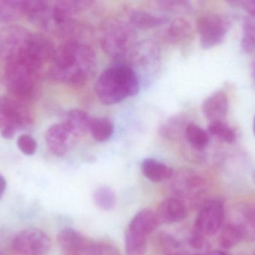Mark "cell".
Listing matches in <instances>:
<instances>
[{
  "label": "cell",
  "mask_w": 255,
  "mask_h": 255,
  "mask_svg": "<svg viewBox=\"0 0 255 255\" xmlns=\"http://www.w3.org/2000/svg\"><path fill=\"white\" fill-rule=\"evenodd\" d=\"M73 136L61 123L51 126L46 131L45 139L48 148L54 155L63 157L68 151Z\"/></svg>",
  "instance_id": "cell-13"
},
{
  "label": "cell",
  "mask_w": 255,
  "mask_h": 255,
  "mask_svg": "<svg viewBox=\"0 0 255 255\" xmlns=\"http://www.w3.org/2000/svg\"><path fill=\"white\" fill-rule=\"evenodd\" d=\"M229 100L226 93L216 91L204 101L202 112L207 119L211 122L223 121L227 115Z\"/></svg>",
  "instance_id": "cell-14"
},
{
  "label": "cell",
  "mask_w": 255,
  "mask_h": 255,
  "mask_svg": "<svg viewBox=\"0 0 255 255\" xmlns=\"http://www.w3.org/2000/svg\"><path fill=\"white\" fill-rule=\"evenodd\" d=\"M140 169L145 178L154 183L168 181L173 176L172 168L152 158L145 159L141 163Z\"/></svg>",
  "instance_id": "cell-15"
},
{
  "label": "cell",
  "mask_w": 255,
  "mask_h": 255,
  "mask_svg": "<svg viewBox=\"0 0 255 255\" xmlns=\"http://www.w3.org/2000/svg\"><path fill=\"white\" fill-rule=\"evenodd\" d=\"M165 255H180V253H170V254H166Z\"/></svg>",
  "instance_id": "cell-36"
},
{
  "label": "cell",
  "mask_w": 255,
  "mask_h": 255,
  "mask_svg": "<svg viewBox=\"0 0 255 255\" xmlns=\"http://www.w3.org/2000/svg\"><path fill=\"white\" fill-rule=\"evenodd\" d=\"M129 20L137 28H151L162 26L167 23L168 19L140 10H131L129 13Z\"/></svg>",
  "instance_id": "cell-19"
},
{
  "label": "cell",
  "mask_w": 255,
  "mask_h": 255,
  "mask_svg": "<svg viewBox=\"0 0 255 255\" xmlns=\"http://www.w3.org/2000/svg\"><path fill=\"white\" fill-rule=\"evenodd\" d=\"M191 33L190 23L182 18H177L168 25L165 31L164 37L170 43H178L187 40Z\"/></svg>",
  "instance_id": "cell-18"
},
{
  "label": "cell",
  "mask_w": 255,
  "mask_h": 255,
  "mask_svg": "<svg viewBox=\"0 0 255 255\" xmlns=\"http://www.w3.org/2000/svg\"><path fill=\"white\" fill-rule=\"evenodd\" d=\"M172 189L175 193L174 197L187 202L196 204L205 193V182L200 176L190 172H181L172 180Z\"/></svg>",
  "instance_id": "cell-9"
},
{
  "label": "cell",
  "mask_w": 255,
  "mask_h": 255,
  "mask_svg": "<svg viewBox=\"0 0 255 255\" xmlns=\"http://www.w3.org/2000/svg\"><path fill=\"white\" fill-rule=\"evenodd\" d=\"M157 4L162 8L171 11H185L190 7L188 2L183 1H157Z\"/></svg>",
  "instance_id": "cell-30"
},
{
  "label": "cell",
  "mask_w": 255,
  "mask_h": 255,
  "mask_svg": "<svg viewBox=\"0 0 255 255\" xmlns=\"http://www.w3.org/2000/svg\"><path fill=\"white\" fill-rule=\"evenodd\" d=\"M89 131L91 132L94 139L97 142H106L113 135L115 126L109 118H92Z\"/></svg>",
  "instance_id": "cell-20"
},
{
  "label": "cell",
  "mask_w": 255,
  "mask_h": 255,
  "mask_svg": "<svg viewBox=\"0 0 255 255\" xmlns=\"http://www.w3.org/2000/svg\"><path fill=\"white\" fill-rule=\"evenodd\" d=\"M244 238V234L241 229L233 223H229L222 229L220 245L225 250H231L238 246Z\"/></svg>",
  "instance_id": "cell-23"
},
{
  "label": "cell",
  "mask_w": 255,
  "mask_h": 255,
  "mask_svg": "<svg viewBox=\"0 0 255 255\" xmlns=\"http://www.w3.org/2000/svg\"><path fill=\"white\" fill-rule=\"evenodd\" d=\"M159 225L155 212L148 209L139 211L129 223L126 232V254L145 255L148 238Z\"/></svg>",
  "instance_id": "cell-4"
},
{
  "label": "cell",
  "mask_w": 255,
  "mask_h": 255,
  "mask_svg": "<svg viewBox=\"0 0 255 255\" xmlns=\"http://www.w3.org/2000/svg\"><path fill=\"white\" fill-rule=\"evenodd\" d=\"M161 243L167 250H176L179 247V243L169 235H163Z\"/></svg>",
  "instance_id": "cell-32"
},
{
  "label": "cell",
  "mask_w": 255,
  "mask_h": 255,
  "mask_svg": "<svg viewBox=\"0 0 255 255\" xmlns=\"http://www.w3.org/2000/svg\"><path fill=\"white\" fill-rule=\"evenodd\" d=\"M16 145L21 152L25 155L31 156L37 151V145L36 141L28 135H21L18 137Z\"/></svg>",
  "instance_id": "cell-29"
},
{
  "label": "cell",
  "mask_w": 255,
  "mask_h": 255,
  "mask_svg": "<svg viewBox=\"0 0 255 255\" xmlns=\"http://www.w3.org/2000/svg\"><path fill=\"white\" fill-rule=\"evenodd\" d=\"M232 4H236L242 7L255 18V0H248V1H232Z\"/></svg>",
  "instance_id": "cell-31"
},
{
  "label": "cell",
  "mask_w": 255,
  "mask_h": 255,
  "mask_svg": "<svg viewBox=\"0 0 255 255\" xmlns=\"http://www.w3.org/2000/svg\"><path fill=\"white\" fill-rule=\"evenodd\" d=\"M188 212V206L183 201L171 197L159 205L155 214L160 224H172L185 220Z\"/></svg>",
  "instance_id": "cell-12"
},
{
  "label": "cell",
  "mask_w": 255,
  "mask_h": 255,
  "mask_svg": "<svg viewBox=\"0 0 255 255\" xmlns=\"http://www.w3.org/2000/svg\"><path fill=\"white\" fill-rule=\"evenodd\" d=\"M67 255H120L118 249L107 243L89 241L83 248Z\"/></svg>",
  "instance_id": "cell-24"
},
{
  "label": "cell",
  "mask_w": 255,
  "mask_h": 255,
  "mask_svg": "<svg viewBox=\"0 0 255 255\" xmlns=\"http://www.w3.org/2000/svg\"><path fill=\"white\" fill-rule=\"evenodd\" d=\"M29 121V112L23 105L8 97H0V130L4 139L13 138Z\"/></svg>",
  "instance_id": "cell-6"
},
{
  "label": "cell",
  "mask_w": 255,
  "mask_h": 255,
  "mask_svg": "<svg viewBox=\"0 0 255 255\" xmlns=\"http://www.w3.org/2000/svg\"></svg>",
  "instance_id": "cell-40"
},
{
  "label": "cell",
  "mask_w": 255,
  "mask_h": 255,
  "mask_svg": "<svg viewBox=\"0 0 255 255\" xmlns=\"http://www.w3.org/2000/svg\"><path fill=\"white\" fill-rule=\"evenodd\" d=\"M224 221L225 208L223 202L210 200L202 204L190 237V246L196 250L202 249L205 238L216 235L223 227Z\"/></svg>",
  "instance_id": "cell-5"
},
{
  "label": "cell",
  "mask_w": 255,
  "mask_h": 255,
  "mask_svg": "<svg viewBox=\"0 0 255 255\" xmlns=\"http://www.w3.org/2000/svg\"><path fill=\"white\" fill-rule=\"evenodd\" d=\"M254 179H255V173L254 174Z\"/></svg>",
  "instance_id": "cell-38"
},
{
  "label": "cell",
  "mask_w": 255,
  "mask_h": 255,
  "mask_svg": "<svg viewBox=\"0 0 255 255\" xmlns=\"http://www.w3.org/2000/svg\"><path fill=\"white\" fill-rule=\"evenodd\" d=\"M50 73L55 80L80 86L89 80L97 67L92 48L78 41H68L55 49Z\"/></svg>",
  "instance_id": "cell-1"
},
{
  "label": "cell",
  "mask_w": 255,
  "mask_h": 255,
  "mask_svg": "<svg viewBox=\"0 0 255 255\" xmlns=\"http://www.w3.org/2000/svg\"><path fill=\"white\" fill-rule=\"evenodd\" d=\"M253 131H254V134L255 136V116L254 118V124H253Z\"/></svg>",
  "instance_id": "cell-35"
},
{
  "label": "cell",
  "mask_w": 255,
  "mask_h": 255,
  "mask_svg": "<svg viewBox=\"0 0 255 255\" xmlns=\"http://www.w3.org/2000/svg\"><path fill=\"white\" fill-rule=\"evenodd\" d=\"M6 186H7L6 180L4 179V177L0 174V200H1V198H2L4 192H5Z\"/></svg>",
  "instance_id": "cell-33"
},
{
  "label": "cell",
  "mask_w": 255,
  "mask_h": 255,
  "mask_svg": "<svg viewBox=\"0 0 255 255\" xmlns=\"http://www.w3.org/2000/svg\"><path fill=\"white\" fill-rule=\"evenodd\" d=\"M139 91L137 75L133 69L124 64L106 69L95 85L96 94L105 105L121 103L128 97H134Z\"/></svg>",
  "instance_id": "cell-2"
},
{
  "label": "cell",
  "mask_w": 255,
  "mask_h": 255,
  "mask_svg": "<svg viewBox=\"0 0 255 255\" xmlns=\"http://www.w3.org/2000/svg\"><path fill=\"white\" fill-rule=\"evenodd\" d=\"M184 135L188 143L194 149L201 151L209 143L208 133L194 123L187 124Z\"/></svg>",
  "instance_id": "cell-21"
},
{
  "label": "cell",
  "mask_w": 255,
  "mask_h": 255,
  "mask_svg": "<svg viewBox=\"0 0 255 255\" xmlns=\"http://www.w3.org/2000/svg\"><path fill=\"white\" fill-rule=\"evenodd\" d=\"M208 132L214 137L226 143L232 144L236 140L235 131L223 121L211 122L208 127Z\"/></svg>",
  "instance_id": "cell-26"
},
{
  "label": "cell",
  "mask_w": 255,
  "mask_h": 255,
  "mask_svg": "<svg viewBox=\"0 0 255 255\" xmlns=\"http://www.w3.org/2000/svg\"><path fill=\"white\" fill-rule=\"evenodd\" d=\"M181 118L175 117L166 121L160 127L159 133L163 137L169 139H176L181 136V131L186 129L183 128V123Z\"/></svg>",
  "instance_id": "cell-28"
},
{
  "label": "cell",
  "mask_w": 255,
  "mask_h": 255,
  "mask_svg": "<svg viewBox=\"0 0 255 255\" xmlns=\"http://www.w3.org/2000/svg\"><path fill=\"white\" fill-rule=\"evenodd\" d=\"M205 255H228V254L223 251H213Z\"/></svg>",
  "instance_id": "cell-34"
},
{
  "label": "cell",
  "mask_w": 255,
  "mask_h": 255,
  "mask_svg": "<svg viewBox=\"0 0 255 255\" xmlns=\"http://www.w3.org/2000/svg\"><path fill=\"white\" fill-rule=\"evenodd\" d=\"M231 26L230 19L223 15L208 13L199 17L197 30L202 49H209L220 44Z\"/></svg>",
  "instance_id": "cell-8"
},
{
  "label": "cell",
  "mask_w": 255,
  "mask_h": 255,
  "mask_svg": "<svg viewBox=\"0 0 255 255\" xmlns=\"http://www.w3.org/2000/svg\"><path fill=\"white\" fill-rule=\"evenodd\" d=\"M25 1L0 0V23L10 22L24 14Z\"/></svg>",
  "instance_id": "cell-22"
},
{
  "label": "cell",
  "mask_w": 255,
  "mask_h": 255,
  "mask_svg": "<svg viewBox=\"0 0 255 255\" xmlns=\"http://www.w3.org/2000/svg\"><path fill=\"white\" fill-rule=\"evenodd\" d=\"M13 247L14 250L24 255H46L50 250L51 241L43 231L29 228L16 235Z\"/></svg>",
  "instance_id": "cell-11"
},
{
  "label": "cell",
  "mask_w": 255,
  "mask_h": 255,
  "mask_svg": "<svg viewBox=\"0 0 255 255\" xmlns=\"http://www.w3.org/2000/svg\"><path fill=\"white\" fill-rule=\"evenodd\" d=\"M0 255H3L2 254H1V253H0Z\"/></svg>",
  "instance_id": "cell-39"
},
{
  "label": "cell",
  "mask_w": 255,
  "mask_h": 255,
  "mask_svg": "<svg viewBox=\"0 0 255 255\" xmlns=\"http://www.w3.org/2000/svg\"><path fill=\"white\" fill-rule=\"evenodd\" d=\"M241 48L247 53H251L255 50V21L253 18L248 17L244 20Z\"/></svg>",
  "instance_id": "cell-27"
},
{
  "label": "cell",
  "mask_w": 255,
  "mask_h": 255,
  "mask_svg": "<svg viewBox=\"0 0 255 255\" xmlns=\"http://www.w3.org/2000/svg\"><path fill=\"white\" fill-rule=\"evenodd\" d=\"M135 34L131 28L124 22H111L103 30L102 44L109 55L122 57L133 46Z\"/></svg>",
  "instance_id": "cell-7"
},
{
  "label": "cell",
  "mask_w": 255,
  "mask_h": 255,
  "mask_svg": "<svg viewBox=\"0 0 255 255\" xmlns=\"http://www.w3.org/2000/svg\"><path fill=\"white\" fill-rule=\"evenodd\" d=\"M43 63L28 47L6 61L4 79L7 88L19 98L32 95Z\"/></svg>",
  "instance_id": "cell-3"
},
{
  "label": "cell",
  "mask_w": 255,
  "mask_h": 255,
  "mask_svg": "<svg viewBox=\"0 0 255 255\" xmlns=\"http://www.w3.org/2000/svg\"><path fill=\"white\" fill-rule=\"evenodd\" d=\"M253 74H254L255 78V64H254V66H253Z\"/></svg>",
  "instance_id": "cell-37"
},
{
  "label": "cell",
  "mask_w": 255,
  "mask_h": 255,
  "mask_svg": "<svg viewBox=\"0 0 255 255\" xmlns=\"http://www.w3.org/2000/svg\"><path fill=\"white\" fill-rule=\"evenodd\" d=\"M32 33L23 27L9 25L0 29V58L5 61L28 47Z\"/></svg>",
  "instance_id": "cell-10"
},
{
  "label": "cell",
  "mask_w": 255,
  "mask_h": 255,
  "mask_svg": "<svg viewBox=\"0 0 255 255\" xmlns=\"http://www.w3.org/2000/svg\"><path fill=\"white\" fill-rule=\"evenodd\" d=\"M94 203L103 211H111L116 203L115 192L109 187H100L94 191L93 196Z\"/></svg>",
  "instance_id": "cell-25"
},
{
  "label": "cell",
  "mask_w": 255,
  "mask_h": 255,
  "mask_svg": "<svg viewBox=\"0 0 255 255\" xmlns=\"http://www.w3.org/2000/svg\"><path fill=\"white\" fill-rule=\"evenodd\" d=\"M89 241L84 235L74 229H63L58 235V244L67 254L79 251Z\"/></svg>",
  "instance_id": "cell-17"
},
{
  "label": "cell",
  "mask_w": 255,
  "mask_h": 255,
  "mask_svg": "<svg viewBox=\"0 0 255 255\" xmlns=\"http://www.w3.org/2000/svg\"><path fill=\"white\" fill-rule=\"evenodd\" d=\"M92 118L81 109H72L62 123L73 136H81L89 131Z\"/></svg>",
  "instance_id": "cell-16"
}]
</instances>
